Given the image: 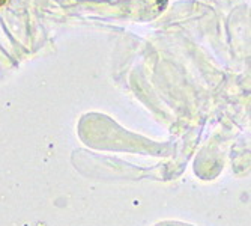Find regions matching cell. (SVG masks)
Returning a JSON list of instances; mask_svg holds the SVG:
<instances>
[{
	"label": "cell",
	"mask_w": 251,
	"mask_h": 226,
	"mask_svg": "<svg viewBox=\"0 0 251 226\" xmlns=\"http://www.w3.org/2000/svg\"><path fill=\"white\" fill-rule=\"evenodd\" d=\"M9 2V0H0V8H2L3 5H6Z\"/></svg>",
	"instance_id": "obj_1"
}]
</instances>
